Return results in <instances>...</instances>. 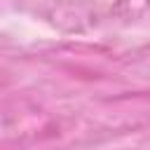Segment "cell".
Here are the masks:
<instances>
[]
</instances>
